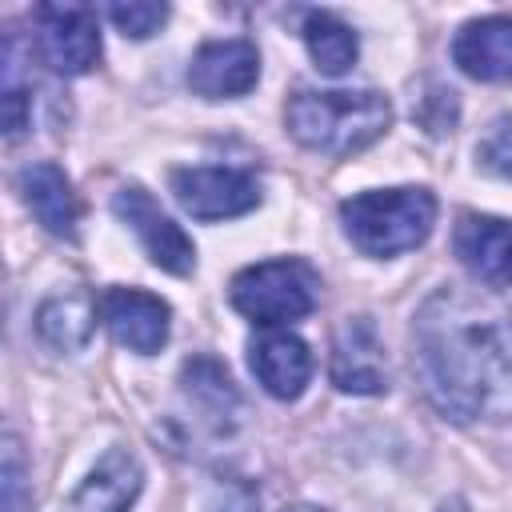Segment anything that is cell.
Returning a JSON list of instances; mask_svg holds the SVG:
<instances>
[{
    "label": "cell",
    "mask_w": 512,
    "mask_h": 512,
    "mask_svg": "<svg viewBox=\"0 0 512 512\" xmlns=\"http://www.w3.org/2000/svg\"><path fill=\"white\" fill-rule=\"evenodd\" d=\"M428 400L468 420H512V312L476 288H436L412 320Z\"/></svg>",
    "instance_id": "6da1fadb"
},
{
    "label": "cell",
    "mask_w": 512,
    "mask_h": 512,
    "mask_svg": "<svg viewBox=\"0 0 512 512\" xmlns=\"http://www.w3.org/2000/svg\"><path fill=\"white\" fill-rule=\"evenodd\" d=\"M392 120V104L380 92H312L300 88L288 108L284 124L288 132L324 156H352L368 148L376 136H384Z\"/></svg>",
    "instance_id": "7a4b0ae2"
},
{
    "label": "cell",
    "mask_w": 512,
    "mask_h": 512,
    "mask_svg": "<svg viewBox=\"0 0 512 512\" xmlns=\"http://www.w3.org/2000/svg\"><path fill=\"white\" fill-rule=\"evenodd\" d=\"M348 240L368 256H400L428 240L436 224V196L428 188H380L340 204Z\"/></svg>",
    "instance_id": "3957f363"
},
{
    "label": "cell",
    "mask_w": 512,
    "mask_h": 512,
    "mask_svg": "<svg viewBox=\"0 0 512 512\" xmlns=\"http://www.w3.org/2000/svg\"><path fill=\"white\" fill-rule=\"evenodd\" d=\"M228 300L252 324H288L304 320L320 300V276L308 260H264L232 276Z\"/></svg>",
    "instance_id": "277c9868"
},
{
    "label": "cell",
    "mask_w": 512,
    "mask_h": 512,
    "mask_svg": "<svg viewBox=\"0 0 512 512\" xmlns=\"http://www.w3.org/2000/svg\"><path fill=\"white\" fill-rule=\"evenodd\" d=\"M36 48L52 72L80 76L100 60V24L88 4H36Z\"/></svg>",
    "instance_id": "5b68a950"
},
{
    "label": "cell",
    "mask_w": 512,
    "mask_h": 512,
    "mask_svg": "<svg viewBox=\"0 0 512 512\" xmlns=\"http://www.w3.org/2000/svg\"><path fill=\"white\" fill-rule=\"evenodd\" d=\"M112 212L136 232V240L144 244L152 264H160L172 276H188L196 268V248H192L188 232L168 212H160L152 192H144L140 184H124L112 196Z\"/></svg>",
    "instance_id": "8992f818"
},
{
    "label": "cell",
    "mask_w": 512,
    "mask_h": 512,
    "mask_svg": "<svg viewBox=\"0 0 512 512\" xmlns=\"http://www.w3.org/2000/svg\"><path fill=\"white\" fill-rule=\"evenodd\" d=\"M168 184L196 220H228L260 204V180L244 168H176Z\"/></svg>",
    "instance_id": "52a82bcc"
},
{
    "label": "cell",
    "mask_w": 512,
    "mask_h": 512,
    "mask_svg": "<svg viewBox=\"0 0 512 512\" xmlns=\"http://www.w3.org/2000/svg\"><path fill=\"white\" fill-rule=\"evenodd\" d=\"M332 384L352 396H376L388 388V364L380 332L368 316H348L332 336Z\"/></svg>",
    "instance_id": "ba28073f"
},
{
    "label": "cell",
    "mask_w": 512,
    "mask_h": 512,
    "mask_svg": "<svg viewBox=\"0 0 512 512\" xmlns=\"http://www.w3.org/2000/svg\"><path fill=\"white\" fill-rule=\"evenodd\" d=\"M100 320L108 324V332L116 336L120 348L140 352V356H152L168 340L172 312L152 292H140V288H108L100 296Z\"/></svg>",
    "instance_id": "9c48e42d"
},
{
    "label": "cell",
    "mask_w": 512,
    "mask_h": 512,
    "mask_svg": "<svg viewBox=\"0 0 512 512\" xmlns=\"http://www.w3.org/2000/svg\"><path fill=\"white\" fill-rule=\"evenodd\" d=\"M260 80V56L252 40H212L188 64V88L204 100H232Z\"/></svg>",
    "instance_id": "30bf717a"
},
{
    "label": "cell",
    "mask_w": 512,
    "mask_h": 512,
    "mask_svg": "<svg viewBox=\"0 0 512 512\" xmlns=\"http://www.w3.org/2000/svg\"><path fill=\"white\" fill-rule=\"evenodd\" d=\"M452 248L460 264L488 288L512 284V220L464 212L452 232Z\"/></svg>",
    "instance_id": "8fae6325"
},
{
    "label": "cell",
    "mask_w": 512,
    "mask_h": 512,
    "mask_svg": "<svg viewBox=\"0 0 512 512\" xmlns=\"http://www.w3.org/2000/svg\"><path fill=\"white\" fill-rule=\"evenodd\" d=\"M248 364L260 388L276 400H296L312 380V352L292 332H264L248 344Z\"/></svg>",
    "instance_id": "7c38bea8"
},
{
    "label": "cell",
    "mask_w": 512,
    "mask_h": 512,
    "mask_svg": "<svg viewBox=\"0 0 512 512\" xmlns=\"http://www.w3.org/2000/svg\"><path fill=\"white\" fill-rule=\"evenodd\" d=\"M452 60L472 80H512V16L468 20L452 40Z\"/></svg>",
    "instance_id": "4fadbf2b"
},
{
    "label": "cell",
    "mask_w": 512,
    "mask_h": 512,
    "mask_svg": "<svg viewBox=\"0 0 512 512\" xmlns=\"http://www.w3.org/2000/svg\"><path fill=\"white\" fill-rule=\"evenodd\" d=\"M16 188H20V200L28 204V212L60 240H76V224H80V204H76V192L68 184V176L40 160V164H28L20 168L16 176Z\"/></svg>",
    "instance_id": "5bb4252c"
},
{
    "label": "cell",
    "mask_w": 512,
    "mask_h": 512,
    "mask_svg": "<svg viewBox=\"0 0 512 512\" xmlns=\"http://www.w3.org/2000/svg\"><path fill=\"white\" fill-rule=\"evenodd\" d=\"M140 488H144L140 460L132 452H124V448H112L92 468V476L76 488L72 512H128L132 500L140 496Z\"/></svg>",
    "instance_id": "9a60e30c"
},
{
    "label": "cell",
    "mask_w": 512,
    "mask_h": 512,
    "mask_svg": "<svg viewBox=\"0 0 512 512\" xmlns=\"http://www.w3.org/2000/svg\"><path fill=\"white\" fill-rule=\"evenodd\" d=\"M36 332L56 352H80L96 332V300L88 292H64L40 304Z\"/></svg>",
    "instance_id": "2e32d148"
},
{
    "label": "cell",
    "mask_w": 512,
    "mask_h": 512,
    "mask_svg": "<svg viewBox=\"0 0 512 512\" xmlns=\"http://www.w3.org/2000/svg\"><path fill=\"white\" fill-rule=\"evenodd\" d=\"M180 384H184L188 404L200 408L204 420H208L216 432H224V428L236 420V412H240V396H236L228 372H224L216 360H208V356L188 360L184 372H180Z\"/></svg>",
    "instance_id": "e0dca14e"
},
{
    "label": "cell",
    "mask_w": 512,
    "mask_h": 512,
    "mask_svg": "<svg viewBox=\"0 0 512 512\" xmlns=\"http://www.w3.org/2000/svg\"><path fill=\"white\" fill-rule=\"evenodd\" d=\"M304 40H308V52L324 76H344L356 64V52H360L356 32L344 20H336L332 12H308Z\"/></svg>",
    "instance_id": "ac0fdd59"
},
{
    "label": "cell",
    "mask_w": 512,
    "mask_h": 512,
    "mask_svg": "<svg viewBox=\"0 0 512 512\" xmlns=\"http://www.w3.org/2000/svg\"><path fill=\"white\" fill-rule=\"evenodd\" d=\"M108 20L132 36V40H148L164 20H168V4L156 0H128V4H108Z\"/></svg>",
    "instance_id": "d6986e66"
},
{
    "label": "cell",
    "mask_w": 512,
    "mask_h": 512,
    "mask_svg": "<svg viewBox=\"0 0 512 512\" xmlns=\"http://www.w3.org/2000/svg\"><path fill=\"white\" fill-rule=\"evenodd\" d=\"M476 160H480V168H488L492 176L512 180V112H504L500 120H492V128H488L484 140L476 144Z\"/></svg>",
    "instance_id": "ffe728a7"
},
{
    "label": "cell",
    "mask_w": 512,
    "mask_h": 512,
    "mask_svg": "<svg viewBox=\"0 0 512 512\" xmlns=\"http://www.w3.org/2000/svg\"><path fill=\"white\" fill-rule=\"evenodd\" d=\"M4 512H28L24 500V452L16 436H4Z\"/></svg>",
    "instance_id": "44dd1931"
},
{
    "label": "cell",
    "mask_w": 512,
    "mask_h": 512,
    "mask_svg": "<svg viewBox=\"0 0 512 512\" xmlns=\"http://www.w3.org/2000/svg\"><path fill=\"white\" fill-rule=\"evenodd\" d=\"M24 128H28V96H24V88L8 84L4 88V132L20 136Z\"/></svg>",
    "instance_id": "7402d4cb"
},
{
    "label": "cell",
    "mask_w": 512,
    "mask_h": 512,
    "mask_svg": "<svg viewBox=\"0 0 512 512\" xmlns=\"http://www.w3.org/2000/svg\"><path fill=\"white\" fill-rule=\"evenodd\" d=\"M440 512H468V504H464L460 496H452V500H444V504H440Z\"/></svg>",
    "instance_id": "603a6c76"
},
{
    "label": "cell",
    "mask_w": 512,
    "mask_h": 512,
    "mask_svg": "<svg viewBox=\"0 0 512 512\" xmlns=\"http://www.w3.org/2000/svg\"><path fill=\"white\" fill-rule=\"evenodd\" d=\"M284 512H320V508H308V504H296V508H284Z\"/></svg>",
    "instance_id": "cb8c5ba5"
}]
</instances>
